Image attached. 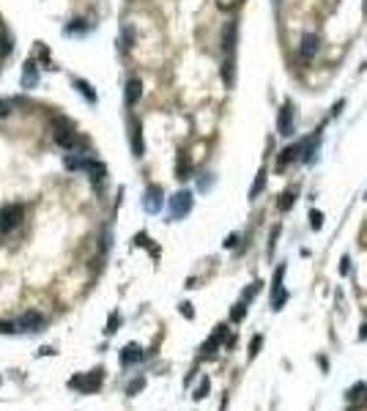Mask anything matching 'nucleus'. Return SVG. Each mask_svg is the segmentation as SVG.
<instances>
[{
  "mask_svg": "<svg viewBox=\"0 0 367 411\" xmlns=\"http://www.w3.org/2000/svg\"><path fill=\"white\" fill-rule=\"evenodd\" d=\"M36 82V69H33V63H28V69H25V85H33Z\"/></svg>",
  "mask_w": 367,
  "mask_h": 411,
  "instance_id": "21",
  "label": "nucleus"
},
{
  "mask_svg": "<svg viewBox=\"0 0 367 411\" xmlns=\"http://www.w3.org/2000/svg\"><path fill=\"white\" fill-rule=\"evenodd\" d=\"M318 47H321V39H318L315 33H307V36L301 39V47H299L301 58H304V61H312L315 52H318Z\"/></svg>",
  "mask_w": 367,
  "mask_h": 411,
  "instance_id": "7",
  "label": "nucleus"
},
{
  "mask_svg": "<svg viewBox=\"0 0 367 411\" xmlns=\"http://www.w3.org/2000/svg\"><path fill=\"white\" fill-rule=\"evenodd\" d=\"M258 291H260V283H252L247 291H244V302H249L252 296H258Z\"/></svg>",
  "mask_w": 367,
  "mask_h": 411,
  "instance_id": "22",
  "label": "nucleus"
},
{
  "mask_svg": "<svg viewBox=\"0 0 367 411\" xmlns=\"http://www.w3.org/2000/svg\"><path fill=\"white\" fill-rule=\"evenodd\" d=\"M145 209L148 211H159L162 209V189L159 186H151L148 195H145Z\"/></svg>",
  "mask_w": 367,
  "mask_h": 411,
  "instance_id": "10",
  "label": "nucleus"
},
{
  "mask_svg": "<svg viewBox=\"0 0 367 411\" xmlns=\"http://www.w3.org/2000/svg\"><path fill=\"white\" fill-rule=\"evenodd\" d=\"M310 225H312V231H321V225H323V214H321V211H310Z\"/></svg>",
  "mask_w": 367,
  "mask_h": 411,
  "instance_id": "18",
  "label": "nucleus"
},
{
  "mask_svg": "<svg viewBox=\"0 0 367 411\" xmlns=\"http://www.w3.org/2000/svg\"><path fill=\"white\" fill-rule=\"evenodd\" d=\"M351 272V261L348 258H342V263H340V274H348Z\"/></svg>",
  "mask_w": 367,
  "mask_h": 411,
  "instance_id": "30",
  "label": "nucleus"
},
{
  "mask_svg": "<svg viewBox=\"0 0 367 411\" xmlns=\"http://www.w3.org/2000/svg\"><path fill=\"white\" fill-rule=\"evenodd\" d=\"M233 41H236V25H228L225 28V52L233 50Z\"/></svg>",
  "mask_w": 367,
  "mask_h": 411,
  "instance_id": "14",
  "label": "nucleus"
},
{
  "mask_svg": "<svg viewBox=\"0 0 367 411\" xmlns=\"http://www.w3.org/2000/svg\"><path fill=\"white\" fill-rule=\"evenodd\" d=\"M135 151L143 154V137H140V129H135Z\"/></svg>",
  "mask_w": 367,
  "mask_h": 411,
  "instance_id": "27",
  "label": "nucleus"
},
{
  "mask_svg": "<svg viewBox=\"0 0 367 411\" xmlns=\"http://www.w3.org/2000/svg\"><path fill=\"white\" fill-rule=\"evenodd\" d=\"M17 326L25 329V332H42V329H44V315H39V313H25L20 321H17Z\"/></svg>",
  "mask_w": 367,
  "mask_h": 411,
  "instance_id": "6",
  "label": "nucleus"
},
{
  "mask_svg": "<svg viewBox=\"0 0 367 411\" xmlns=\"http://www.w3.org/2000/svg\"><path fill=\"white\" fill-rule=\"evenodd\" d=\"M9 52H11V39L0 36V55H9Z\"/></svg>",
  "mask_w": 367,
  "mask_h": 411,
  "instance_id": "24",
  "label": "nucleus"
},
{
  "mask_svg": "<svg viewBox=\"0 0 367 411\" xmlns=\"http://www.w3.org/2000/svg\"><path fill=\"white\" fill-rule=\"evenodd\" d=\"M189 209H192V195H189V192H178V195H173L170 211H173V217H176V220H181Z\"/></svg>",
  "mask_w": 367,
  "mask_h": 411,
  "instance_id": "4",
  "label": "nucleus"
},
{
  "mask_svg": "<svg viewBox=\"0 0 367 411\" xmlns=\"http://www.w3.org/2000/svg\"><path fill=\"white\" fill-rule=\"evenodd\" d=\"M22 217H25V209H22L20 203L6 206V209L0 211V233H11L22 222Z\"/></svg>",
  "mask_w": 367,
  "mask_h": 411,
  "instance_id": "2",
  "label": "nucleus"
},
{
  "mask_svg": "<svg viewBox=\"0 0 367 411\" xmlns=\"http://www.w3.org/2000/svg\"><path fill=\"white\" fill-rule=\"evenodd\" d=\"M181 313L186 315V318H192V315H195V310H192V304H181Z\"/></svg>",
  "mask_w": 367,
  "mask_h": 411,
  "instance_id": "32",
  "label": "nucleus"
},
{
  "mask_svg": "<svg viewBox=\"0 0 367 411\" xmlns=\"http://www.w3.org/2000/svg\"><path fill=\"white\" fill-rule=\"evenodd\" d=\"M225 332H228V329H225V326H217V332H214V337H208V343L203 345V356H214V354H217L219 343H222V340H225Z\"/></svg>",
  "mask_w": 367,
  "mask_h": 411,
  "instance_id": "9",
  "label": "nucleus"
},
{
  "mask_svg": "<svg viewBox=\"0 0 367 411\" xmlns=\"http://www.w3.org/2000/svg\"><path fill=\"white\" fill-rule=\"evenodd\" d=\"M143 386H145V378H135V381L129 384V389H126V395H137Z\"/></svg>",
  "mask_w": 367,
  "mask_h": 411,
  "instance_id": "20",
  "label": "nucleus"
},
{
  "mask_svg": "<svg viewBox=\"0 0 367 411\" xmlns=\"http://www.w3.org/2000/svg\"><path fill=\"white\" fill-rule=\"evenodd\" d=\"M277 129H279V134H285V137H290V134H293V107H290V104H285V107L279 110Z\"/></svg>",
  "mask_w": 367,
  "mask_h": 411,
  "instance_id": "5",
  "label": "nucleus"
},
{
  "mask_svg": "<svg viewBox=\"0 0 367 411\" xmlns=\"http://www.w3.org/2000/svg\"><path fill=\"white\" fill-rule=\"evenodd\" d=\"M236 242H238V236H236V233H233V236H228V239H225V247H236Z\"/></svg>",
  "mask_w": 367,
  "mask_h": 411,
  "instance_id": "33",
  "label": "nucleus"
},
{
  "mask_svg": "<svg viewBox=\"0 0 367 411\" xmlns=\"http://www.w3.org/2000/svg\"><path fill=\"white\" fill-rule=\"evenodd\" d=\"M121 326V315L118 313H113L110 315V321H107V329H104V334H115V329Z\"/></svg>",
  "mask_w": 367,
  "mask_h": 411,
  "instance_id": "16",
  "label": "nucleus"
},
{
  "mask_svg": "<svg viewBox=\"0 0 367 411\" xmlns=\"http://www.w3.org/2000/svg\"><path fill=\"white\" fill-rule=\"evenodd\" d=\"M260 345H263V337H260V334H255L252 343H249V359H255V356H258Z\"/></svg>",
  "mask_w": 367,
  "mask_h": 411,
  "instance_id": "17",
  "label": "nucleus"
},
{
  "mask_svg": "<svg viewBox=\"0 0 367 411\" xmlns=\"http://www.w3.org/2000/svg\"><path fill=\"white\" fill-rule=\"evenodd\" d=\"M282 274H285V266H279L277 274H274V293H271V307L274 310H279L285 302H288V291L282 288Z\"/></svg>",
  "mask_w": 367,
  "mask_h": 411,
  "instance_id": "3",
  "label": "nucleus"
},
{
  "mask_svg": "<svg viewBox=\"0 0 367 411\" xmlns=\"http://www.w3.org/2000/svg\"><path fill=\"white\" fill-rule=\"evenodd\" d=\"M244 315H247V304H244V302H238L236 307L230 310V318H233V321H244Z\"/></svg>",
  "mask_w": 367,
  "mask_h": 411,
  "instance_id": "15",
  "label": "nucleus"
},
{
  "mask_svg": "<svg viewBox=\"0 0 367 411\" xmlns=\"http://www.w3.org/2000/svg\"><path fill=\"white\" fill-rule=\"evenodd\" d=\"M124 47H126V50H129V47H132V31H129V28H126V31H124Z\"/></svg>",
  "mask_w": 367,
  "mask_h": 411,
  "instance_id": "31",
  "label": "nucleus"
},
{
  "mask_svg": "<svg viewBox=\"0 0 367 411\" xmlns=\"http://www.w3.org/2000/svg\"><path fill=\"white\" fill-rule=\"evenodd\" d=\"M351 411H356V408H351Z\"/></svg>",
  "mask_w": 367,
  "mask_h": 411,
  "instance_id": "34",
  "label": "nucleus"
},
{
  "mask_svg": "<svg viewBox=\"0 0 367 411\" xmlns=\"http://www.w3.org/2000/svg\"><path fill=\"white\" fill-rule=\"evenodd\" d=\"M293 192H285V195H282V203H279V209H282V211H288L290 209V206H293Z\"/></svg>",
  "mask_w": 367,
  "mask_h": 411,
  "instance_id": "23",
  "label": "nucleus"
},
{
  "mask_svg": "<svg viewBox=\"0 0 367 411\" xmlns=\"http://www.w3.org/2000/svg\"><path fill=\"white\" fill-rule=\"evenodd\" d=\"M217 3H219V9H225V11H228V9H233V6L238 3V0H217Z\"/></svg>",
  "mask_w": 367,
  "mask_h": 411,
  "instance_id": "29",
  "label": "nucleus"
},
{
  "mask_svg": "<svg viewBox=\"0 0 367 411\" xmlns=\"http://www.w3.org/2000/svg\"><path fill=\"white\" fill-rule=\"evenodd\" d=\"M140 93H143L140 80H129V82H126V104H137Z\"/></svg>",
  "mask_w": 367,
  "mask_h": 411,
  "instance_id": "11",
  "label": "nucleus"
},
{
  "mask_svg": "<svg viewBox=\"0 0 367 411\" xmlns=\"http://www.w3.org/2000/svg\"><path fill=\"white\" fill-rule=\"evenodd\" d=\"M143 359V348H140L137 343H129L124 351H121V365L124 367H129V365H135V362Z\"/></svg>",
  "mask_w": 367,
  "mask_h": 411,
  "instance_id": "8",
  "label": "nucleus"
},
{
  "mask_svg": "<svg viewBox=\"0 0 367 411\" xmlns=\"http://www.w3.org/2000/svg\"><path fill=\"white\" fill-rule=\"evenodd\" d=\"M208 386H211V384H208V378H203V381H200V386L195 389V400H203V397L208 395Z\"/></svg>",
  "mask_w": 367,
  "mask_h": 411,
  "instance_id": "19",
  "label": "nucleus"
},
{
  "mask_svg": "<svg viewBox=\"0 0 367 411\" xmlns=\"http://www.w3.org/2000/svg\"><path fill=\"white\" fill-rule=\"evenodd\" d=\"M263 186H266V173L260 170L258 178H255V184H252V189H249V197H258L260 192H263Z\"/></svg>",
  "mask_w": 367,
  "mask_h": 411,
  "instance_id": "13",
  "label": "nucleus"
},
{
  "mask_svg": "<svg viewBox=\"0 0 367 411\" xmlns=\"http://www.w3.org/2000/svg\"><path fill=\"white\" fill-rule=\"evenodd\" d=\"M362 395H367V384H364V381H359V384H353L351 389H348L345 397H348V400H359Z\"/></svg>",
  "mask_w": 367,
  "mask_h": 411,
  "instance_id": "12",
  "label": "nucleus"
},
{
  "mask_svg": "<svg viewBox=\"0 0 367 411\" xmlns=\"http://www.w3.org/2000/svg\"><path fill=\"white\" fill-rule=\"evenodd\" d=\"M77 88H80V91H83V93H85V96H88V99H91V102H93V93H91V88H88V82H83V80H77Z\"/></svg>",
  "mask_w": 367,
  "mask_h": 411,
  "instance_id": "26",
  "label": "nucleus"
},
{
  "mask_svg": "<svg viewBox=\"0 0 367 411\" xmlns=\"http://www.w3.org/2000/svg\"><path fill=\"white\" fill-rule=\"evenodd\" d=\"M11 113V102H6V99H0V118H6V115Z\"/></svg>",
  "mask_w": 367,
  "mask_h": 411,
  "instance_id": "25",
  "label": "nucleus"
},
{
  "mask_svg": "<svg viewBox=\"0 0 367 411\" xmlns=\"http://www.w3.org/2000/svg\"><path fill=\"white\" fill-rule=\"evenodd\" d=\"M186 170H189V164H186V159L178 162V178H186Z\"/></svg>",
  "mask_w": 367,
  "mask_h": 411,
  "instance_id": "28",
  "label": "nucleus"
},
{
  "mask_svg": "<svg viewBox=\"0 0 367 411\" xmlns=\"http://www.w3.org/2000/svg\"><path fill=\"white\" fill-rule=\"evenodd\" d=\"M102 381H104V370H93L88 375H74V378H69V386L83 392V395H91V392H96L99 386H102Z\"/></svg>",
  "mask_w": 367,
  "mask_h": 411,
  "instance_id": "1",
  "label": "nucleus"
}]
</instances>
